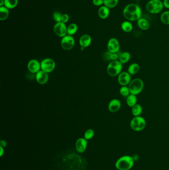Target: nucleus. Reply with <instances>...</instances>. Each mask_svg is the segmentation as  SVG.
Returning <instances> with one entry per match:
<instances>
[{
    "instance_id": "nucleus-1",
    "label": "nucleus",
    "mask_w": 169,
    "mask_h": 170,
    "mask_svg": "<svg viewBox=\"0 0 169 170\" xmlns=\"http://www.w3.org/2000/svg\"><path fill=\"white\" fill-rule=\"evenodd\" d=\"M123 16L128 21H137L142 15L140 7L135 4L127 5L123 11Z\"/></svg>"
},
{
    "instance_id": "nucleus-2",
    "label": "nucleus",
    "mask_w": 169,
    "mask_h": 170,
    "mask_svg": "<svg viewBox=\"0 0 169 170\" xmlns=\"http://www.w3.org/2000/svg\"><path fill=\"white\" fill-rule=\"evenodd\" d=\"M134 162L135 160L132 157L123 156L116 161L115 167L118 170H130L133 167Z\"/></svg>"
},
{
    "instance_id": "nucleus-3",
    "label": "nucleus",
    "mask_w": 169,
    "mask_h": 170,
    "mask_svg": "<svg viewBox=\"0 0 169 170\" xmlns=\"http://www.w3.org/2000/svg\"><path fill=\"white\" fill-rule=\"evenodd\" d=\"M131 94L137 95L142 92L144 87V83L140 78L132 80L128 85Z\"/></svg>"
},
{
    "instance_id": "nucleus-4",
    "label": "nucleus",
    "mask_w": 169,
    "mask_h": 170,
    "mask_svg": "<svg viewBox=\"0 0 169 170\" xmlns=\"http://www.w3.org/2000/svg\"><path fill=\"white\" fill-rule=\"evenodd\" d=\"M146 122L145 119L141 116L135 117L131 120L130 126L135 131H140L145 128Z\"/></svg>"
},
{
    "instance_id": "nucleus-5",
    "label": "nucleus",
    "mask_w": 169,
    "mask_h": 170,
    "mask_svg": "<svg viewBox=\"0 0 169 170\" xmlns=\"http://www.w3.org/2000/svg\"><path fill=\"white\" fill-rule=\"evenodd\" d=\"M122 64L118 60L112 61L109 63L107 67V73L111 77L118 76L122 72Z\"/></svg>"
},
{
    "instance_id": "nucleus-6",
    "label": "nucleus",
    "mask_w": 169,
    "mask_h": 170,
    "mask_svg": "<svg viewBox=\"0 0 169 170\" xmlns=\"http://www.w3.org/2000/svg\"><path fill=\"white\" fill-rule=\"evenodd\" d=\"M55 62L52 59H45L41 63V69L42 71H44L47 73L53 71L55 68Z\"/></svg>"
},
{
    "instance_id": "nucleus-7",
    "label": "nucleus",
    "mask_w": 169,
    "mask_h": 170,
    "mask_svg": "<svg viewBox=\"0 0 169 170\" xmlns=\"http://www.w3.org/2000/svg\"><path fill=\"white\" fill-rule=\"evenodd\" d=\"M75 41L71 35H65L63 37L61 41V46L65 50H70L74 47Z\"/></svg>"
},
{
    "instance_id": "nucleus-8",
    "label": "nucleus",
    "mask_w": 169,
    "mask_h": 170,
    "mask_svg": "<svg viewBox=\"0 0 169 170\" xmlns=\"http://www.w3.org/2000/svg\"><path fill=\"white\" fill-rule=\"evenodd\" d=\"M120 48V44L117 39L112 38L108 42V50L111 53H116L119 51Z\"/></svg>"
},
{
    "instance_id": "nucleus-9",
    "label": "nucleus",
    "mask_w": 169,
    "mask_h": 170,
    "mask_svg": "<svg viewBox=\"0 0 169 170\" xmlns=\"http://www.w3.org/2000/svg\"><path fill=\"white\" fill-rule=\"evenodd\" d=\"M131 81V75L128 72H121L118 77V84L122 86H127Z\"/></svg>"
},
{
    "instance_id": "nucleus-10",
    "label": "nucleus",
    "mask_w": 169,
    "mask_h": 170,
    "mask_svg": "<svg viewBox=\"0 0 169 170\" xmlns=\"http://www.w3.org/2000/svg\"><path fill=\"white\" fill-rule=\"evenodd\" d=\"M54 32L58 36L64 37L67 34V27L62 22H58L54 27Z\"/></svg>"
},
{
    "instance_id": "nucleus-11",
    "label": "nucleus",
    "mask_w": 169,
    "mask_h": 170,
    "mask_svg": "<svg viewBox=\"0 0 169 170\" xmlns=\"http://www.w3.org/2000/svg\"><path fill=\"white\" fill-rule=\"evenodd\" d=\"M27 68L32 73H37L40 71L41 64L37 60L32 59L30 60L27 65Z\"/></svg>"
},
{
    "instance_id": "nucleus-12",
    "label": "nucleus",
    "mask_w": 169,
    "mask_h": 170,
    "mask_svg": "<svg viewBox=\"0 0 169 170\" xmlns=\"http://www.w3.org/2000/svg\"><path fill=\"white\" fill-rule=\"evenodd\" d=\"M87 140L83 138H80L77 140L75 143V148L79 153H83L87 149Z\"/></svg>"
},
{
    "instance_id": "nucleus-13",
    "label": "nucleus",
    "mask_w": 169,
    "mask_h": 170,
    "mask_svg": "<svg viewBox=\"0 0 169 170\" xmlns=\"http://www.w3.org/2000/svg\"><path fill=\"white\" fill-rule=\"evenodd\" d=\"M36 79L40 84H45L48 81V75L46 72L40 70L36 73Z\"/></svg>"
},
{
    "instance_id": "nucleus-14",
    "label": "nucleus",
    "mask_w": 169,
    "mask_h": 170,
    "mask_svg": "<svg viewBox=\"0 0 169 170\" xmlns=\"http://www.w3.org/2000/svg\"><path fill=\"white\" fill-rule=\"evenodd\" d=\"M121 107V103L118 99H113L110 101L108 105V109L110 112L114 113L120 109Z\"/></svg>"
},
{
    "instance_id": "nucleus-15",
    "label": "nucleus",
    "mask_w": 169,
    "mask_h": 170,
    "mask_svg": "<svg viewBox=\"0 0 169 170\" xmlns=\"http://www.w3.org/2000/svg\"><path fill=\"white\" fill-rule=\"evenodd\" d=\"M91 43V38L89 35H83L80 37L79 39V44L83 48L87 47Z\"/></svg>"
},
{
    "instance_id": "nucleus-16",
    "label": "nucleus",
    "mask_w": 169,
    "mask_h": 170,
    "mask_svg": "<svg viewBox=\"0 0 169 170\" xmlns=\"http://www.w3.org/2000/svg\"><path fill=\"white\" fill-rule=\"evenodd\" d=\"M110 14V10L109 7L106 6H102L100 7L98 11V15L101 19H105L109 16Z\"/></svg>"
},
{
    "instance_id": "nucleus-17",
    "label": "nucleus",
    "mask_w": 169,
    "mask_h": 170,
    "mask_svg": "<svg viewBox=\"0 0 169 170\" xmlns=\"http://www.w3.org/2000/svg\"><path fill=\"white\" fill-rule=\"evenodd\" d=\"M137 21L138 27H140L141 30H146L149 29V22L145 19L140 18Z\"/></svg>"
},
{
    "instance_id": "nucleus-18",
    "label": "nucleus",
    "mask_w": 169,
    "mask_h": 170,
    "mask_svg": "<svg viewBox=\"0 0 169 170\" xmlns=\"http://www.w3.org/2000/svg\"><path fill=\"white\" fill-rule=\"evenodd\" d=\"M131 54L128 52H123L120 54L118 61L121 62L122 64H126L131 59Z\"/></svg>"
},
{
    "instance_id": "nucleus-19",
    "label": "nucleus",
    "mask_w": 169,
    "mask_h": 170,
    "mask_svg": "<svg viewBox=\"0 0 169 170\" xmlns=\"http://www.w3.org/2000/svg\"><path fill=\"white\" fill-rule=\"evenodd\" d=\"M140 66L139 65L136 63L130 65L127 69V72L131 75H134L138 73L140 71Z\"/></svg>"
},
{
    "instance_id": "nucleus-20",
    "label": "nucleus",
    "mask_w": 169,
    "mask_h": 170,
    "mask_svg": "<svg viewBox=\"0 0 169 170\" xmlns=\"http://www.w3.org/2000/svg\"><path fill=\"white\" fill-rule=\"evenodd\" d=\"M137 97L135 94H130L127 99V104L128 107L132 108L137 104Z\"/></svg>"
},
{
    "instance_id": "nucleus-21",
    "label": "nucleus",
    "mask_w": 169,
    "mask_h": 170,
    "mask_svg": "<svg viewBox=\"0 0 169 170\" xmlns=\"http://www.w3.org/2000/svg\"><path fill=\"white\" fill-rule=\"evenodd\" d=\"M142 113V107L140 104H136L131 108V113L134 117L140 116Z\"/></svg>"
},
{
    "instance_id": "nucleus-22",
    "label": "nucleus",
    "mask_w": 169,
    "mask_h": 170,
    "mask_svg": "<svg viewBox=\"0 0 169 170\" xmlns=\"http://www.w3.org/2000/svg\"><path fill=\"white\" fill-rule=\"evenodd\" d=\"M121 28L123 31L130 32L133 30V25L130 21H125L121 25Z\"/></svg>"
},
{
    "instance_id": "nucleus-23",
    "label": "nucleus",
    "mask_w": 169,
    "mask_h": 170,
    "mask_svg": "<svg viewBox=\"0 0 169 170\" xmlns=\"http://www.w3.org/2000/svg\"><path fill=\"white\" fill-rule=\"evenodd\" d=\"M9 12L8 9L6 7H0V20L1 21H4L6 20L9 16Z\"/></svg>"
},
{
    "instance_id": "nucleus-24",
    "label": "nucleus",
    "mask_w": 169,
    "mask_h": 170,
    "mask_svg": "<svg viewBox=\"0 0 169 170\" xmlns=\"http://www.w3.org/2000/svg\"><path fill=\"white\" fill-rule=\"evenodd\" d=\"M146 9L151 14H155V5L154 0H150L147 2L146 6Z\"/></svg>"
},
{
    "instance_id": "nucleus-25",
    "label": "nucleus",
    "mask_w": 169,
    "mask_h": 170,
    "mask_svg": "<svg viewBox=\"0 0 169 170\" xmlns=\"http://www.w3.org/2000/svg\"><path fill=\"white\" fill-rule=\"evenodd\" d=\"M18 0H5L4 5L8 9H14L17 6Z\"/></svg>"
},
{
    "instance_id": "nucleus-26",
    "label": "nucleus",
    "mask_w": 169,
    "mask_h": 170,
    "mask_svg": "<svg viewBox=\"0 0 169 170\" xmlns=\"http://www.w3.org/2000/svg\"><path fill=\"white\" fill-rule=\"evenodd\" d=\"M78 30V26L75 24H70L67 28V34L69 35H73L77 32Z\"/></svg>"
},
{
    "instance_id": "nucleus-27",
    "label": "nucleus",
    "mask_w": 169,
    "mask_h": 170,
    "mask_svg": "<svg viewBox=\"0 0 169 170\" xmlns=\"http://www.w3.org/2000/svg\"><path fill=\"white\" fill-rule=\"evenodd\" d=\"M155 5V14L160 13L163 10L164 5L161 0H154Z\"/></svg>"
},
{
    "instance_id": "nucleus-28",
    "label": "nucleus",
    "mask_w": 169,
    "mask_h": 170,
    "mask_svg": "<svg viewBox=\"0 0 169 170\" xmlns=\"http://www.w3.org/2000/svg\"><path fill=\"white\" fill-rule=\"evenodd\" d=\"M118 0H104L105 6L109 8H113L117 6Z\"/></svg>"
},
{
    "instance_id": "nucleus-29",
    "label": "nucleus",
    "mask_w": 169,
    "mask_h": 170,
    "mask_svg": "<svg viewBox=\"0 0 169 170\" xmlns=\"http://www.w3.org/2000/svg\"><path fill=\"white\" fill-rule=\"evenodd\" d=\"M160 19L163 24L169 25V11L163 12L161 15Z\"/></svg>"
},
{
    "instance_id": "nucleus-30",
    "label": "nucleus",
    "mask_w": 169,
    "mask_h": 170,
    "mask_svg": "<svg viewBox=\"0 0 169 170\" xmlns=\"http://www.w3.org/2000/svg\"><path fill=\"white\" fill-rule=\"evenodd\" d=\"M120 93L123 97H127L131 94L130 90L127 86H122L120 89Z\"/></svg>"
},
{
    "instance_id": "nucleus-31",
    "label": "nucleus",
    "mask_w": 169,
    "mask_h": 170,
    "mask_svg": "<svg viewBox=\"0 0 169 170\" xmlns=\"http://www.w3.org/2000/svg\"><path fill=\"white\" fill-rule=\"evenodd\" d=\"M94 132L92 129H88L87 131H86L84 134V138L87 140H90L93 138L94 136Z\"/></svg>"
},
{
    "instance_id": "nucleus-32",
    "label": "nucleus",
    "mask_w": 169,
    "mask_h": 170,
    "mask_svg": "<svg viewBox=\"0 0 169 170\" xmlns=\"http://www.w3.org/2000/svg\"><path fill=\"white\" fill-rule=\"evenodd\" d=\"M63 15H61L60 12L55 11L53 14V18L55 21L58 22H61L62 21V17Z\"/></svg>"
},
{
    "instance_id": "nucleus-33",
    "label": "nucleus",
    "mask_w": 169,
    "mask_h": 170,
    "mask_svg": "<svg viewBox=\"0 0 169 170\" xmlns=\"http://www.w3.org/2000/svg\"><path fill=\"white\" fill-rule=\"evenodd\" d=\"M119 56H120V54L118 53H111V60L112 61H117L119 59Z\"/></svg>"
},
{
    "instance_id": "nucleus-34",
    "label": "nucleus",
    "mask_w": 169,
    "mask_h": 170,
    "mask_svg": "<svg viewBox=\"0 0 169 170\" xmlns=\"http://www.w3.org/2000/svg\"><path fill=\"white\" fill-rule=\"evenodd\" d=\"M93 3L95 6H99L104 4V0H93Z\"/></svg>"
},
{
    "instance_id": "nucleus-35",
    "label": "nucleus",
    "mask_w": 169,
    "mask_h": 170,
    "mask_svg": "<svg viewBox=\"0 0 169 170\" xmlns=\"http://www.w3.org/2000/svg\"><path fill=\"white\" fill-rule=\"evenodd\" d=\"M69 16L67 14H64V15L62 16V21L61 22L64 24L65 22H68L69 21Z\"/></svg>"
},
{
    "instance_id": "nucleus-36",
    "label": "nucleus",
    "mask_w": 169,
    "mask_h": 170,
    "mask_svg": "<svg viewBox=\"0 0 169 170\" xmlns=\"http://www.w3.org/2000/svg\"><path fill=\"white\" fill-rule=\"evenodd\" d=\"M7 146V143L6 141L4 140H1L0 141V146L2 147V148H6Z\"/></svg>"
},
{
    "instance_id": "nucleus-37",
    "label": "nucleus",
    "mask_w": 169,
    "mask_h": 170,
    "mask_svg": "<svg viewBox=\"0 0 169 170\" xmlns=\"http://www.w3.org/2000/svg\"><path fill=\"white\" fill-rule=\"evenodd\" d=\"M163 3L165 7L169 9V0H164Z\"/></svg>"
},
{
    "instance_id": "nucleus-38",
    "label": "nucleus",
    "mask_w": 169,
    "mask_h": 170,
    "mask_svg": "<svg viewBox=\"0 0 169 170\" xmlns=\"http://www.w3.org/2000/svg\"><path fill=\"white\" fill-rule=\"evenodd\" d=\"M4 153H5L4 148L0 146V157H2L4 155Z\"/></svg>"
},
{
    "instance_id": "nucleus-39",
    "label": "nucleus",
    "mask_w": 169,
    "mask_h": 170,
    "mask_svg": "<svg viewBox=\"0 0 169 170\" xmlns=\"http://www.w3.org/2000/svg\"><path fill=\"white\" fill-rule=\"evenodd\" d=\"M5 0H0V6L2 7L4 5Z\"/></svg>"
}]
</instances>
